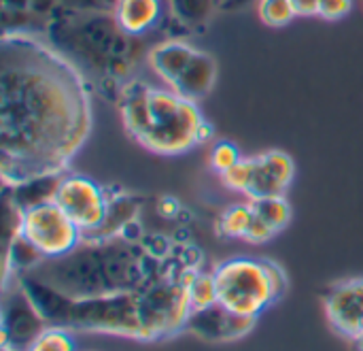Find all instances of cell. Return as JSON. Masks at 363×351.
Segmentation results:
<instances>
[{
    "label": "cell",
    "instance_id": "1",
    "mask_svg": "<svg viewBox=\"0 0 363 351\" xmlns=\"http://www.w3.org/2000/svg\"><path fill=\"white\" fill-rule=\"evenodd\" d=\"M91 94L83 72L36 34L0 40L2 185L62 175L91 132Z\"/></svg>",
    "mask_w": 363,
    "mask_h": 351
},
{
    "label": "cell",
    "instance_id": "2",
    "mask_svg": "<svg viewBox=\"0 0 363 351\" xmlns=\"http://www.w3.org/2000/svg\"><path fill=\"white\" fill-rule=\"evenodd\" d=\"M164 260L151 256L138 241L123 237L83 239L70 254L43 260L28 275L68 298H94L143 290L164 275Z\"/></svg>",
    "mask_w": 363,
    "mask_h": 351
},
{
    "label": "cell",
    "instance_id": "3",
    "mask_svg": "<svg viewBox=\"0 0 363 351\" xmlns=\"http://www.w3.org/2000/svg\"><path fill=\"white\" fill-rule=\"evenodd\" d=\"M43 38L68 58L89 83L115 98L121 85L134 79L132 70L140 58L149 53L145 38L123 32L108 11L62 9Z\"/></svg>",
    "mask_w": 363,
    "mask_h": 351
},
{
    "label": "cell",
    "instance_id": "4",
    "mask_svg": "<svg viewBox=\"0 0 363 351\" xmlns=\"http://www.w3.org/2000/svg\"><path fill=\"white\" fill-rule=\"evenodd\" d=\"M117 104L125 132L145 149L157 156H179L198 145L204 117L196 100L134 77L121 85Z\"/></svg>",
    "mask_w": 363,
    "mask_h": 351
},
{
    "label": "cell",
    "instance_id": "5",
    "mask_svg": "<svg viewBox=\"0 0 363 351\" xmlns=\"http://www.w3.org/2000/svg\"><path fill=\"white\" fill-rule=\"evenodd\" d=\"M198 269H181L164 275L143 290H138V318L143 326V341H157L174 337L187 328L191 315L187 284Z\"/></svg>",
    "mask_w": 363,
    "mask_h": 351
},
{
    "label": "cell",
    "instance_id": "6",
    "mask_svg": "<svg viewBox=\"0 0 363 351\" xmlns=\"http://www.w3.org/2000/svg\"><path fill=\"white\" fill-rule=\"evenodd\" d=\"M219 303L247 318H259L274 305L264 258H232L215 266Z\"/></svg>",
    "mask_w": 363,
    "mask_h": 351
},
{
    "label": "cell",
    "instance_id": "7",
    "mask_svg": "<svg viewBox=\"0 0 363 351\" xmlns=\"http://www.w3.org/2000/svg\"><path fill=\"white\" fill-rule=\"evenodd\" d=\"M21 234L45 256V260L62 258L83 241L81 228L55 200L26 209Z\"/></svg>",
    "mask_w": 363,
    "mask_h": 351
},
{
    "label": "cell",
    "instance_id": "8",
    "mask_svg": "<svg viewBox=\"0 0 363 351\" xmlns=\"http://www.w3.org/2000/svg\"><path fill=\"white\" fill-rule=\"evenodd\" d=\"M68 217L81 228L83 237L91 234L104 224L108 211L106 190L85 175L64 173L53 198Z\"/></svg>",
    "mask_w": 363,
    "mask_h": 351
},
{
    "label": "cell",
    "instance_id": "9",
    "mask_svg": "<svg viewBox=\"0 0 363 351\" xmlns=\"http://www.w3.org/2000/svg\"><path fill=\"white\" fill-rule=\"evenodd\" d=\"M47 326L38 309L32 305L30 296L15 277V290H4L2 305V345L26 351L34 337Z\"/></svg>",
    "mask_w": 363,
    "mask_h": 351
},
{
    "label": "cell",
    "instance_id": "10",
    "mask_svg": "<svg viewBox=\"0 0 363 351\" xmlns=\"http://www.w3.org/2000/svg\"><path fill=\"white\" fill-rule=\"evenodd\" d=\"M255 320L257 318L238 315L217 303L208 309L191 311L185 330L211 343H232L247 337L255 328Z\"/></svg>",
    "mask_w": 363,
    "mask_h": 351
},
{
    "label": "cell",
    "instance_id": "11",
    "mask_svg": "<svg viewBox=\"0 0 363 351\" xmlns=\"http://www.w3.org/2000/svg\"><path fill=\"white\" fill-rule=\"evenodd\" d=\"M323 303L332 328L338 335L353 339L363 320V277L336 284L330 288Z\"/></svg>",
    "mask_w": 363,
    "mask_h": 351
},
{
    "label": "cell",
    "instance_id": "12",
    "mask_svg": "<svg viewBox=\"0 0 363 351\" xmlns=\"http://www.w3.org/2000/svg\"><path fill=\"white\" fill-rule=\"evenodd\" d=\"M296 164L289 153L272 149L255 156V173L251 188L247 192L249 200L268 198V196H285V190L294 181Z\"/></svg>",
    "mask_w": 363,
    "mask_h": 351
},
{
    "label": "cell",
    "instance_id": "13",
    "mask_svg": "<svg viewBox=\"0 0 363 351\" xmlns=\"http://www.w3.org/2000/svg\"><path fill=\"white\" fill-rule=\"evenodd\" d=\"M113 15L123 32L138 38L153 34L166 17L170 19L166 0H117Z\"/></svg>",
    "mask_w": 363,
    "mask_h": 351
},
{
    "label": "cell",
    "instance_id": "14",
    "mask_svg": "<svg viewBox=\"0 0 363 351\" xmlns=\"http://www.w3.org/2000/svg\"><path fill=\"white\" fill-rule=\"evenodd\" d=\"M194 53H196V47H191L189 43H185L181 38H164V40L155 43L153 47H149L147 62L153 68V72L168 87H172L177 83V79L183 75V70L187 68Z\"/></svg>",
    "mask_w": 363,
    "mask_h": 351
},
{
    "label": "cell",
    "instance_id": "15",
    "mask_svg": "<svg viewBox=\"0 0 363 351\" xmlns=\"http://www.w3.org/2000/svg\"><path fill=\"white\" fill-rule=\"evenodd\" d=\"M215 81H217V62H215V58L211 53H206V51L196 49V53L189 60L187 68L183 70V75L177 79V83L170 90H174L181 96L198 102V100H202L204 96L211 94Z\"/></svg>",
    "mask_w": 363,
    "mask_h": 351
},
{
    "label": "cell",
    "instance_id": "16",
    "mask_svg": "<svg viewBox=\"0 0 363 351\" xmlns=\"http://www.w3.org/2000/svg\"><path fill=\"white\" fill-rule=\"evenodd\" d=\"M170 19L183 30L206 28L219 0H166Z\"/></svg>",
    "mask_w": 363,
    "mask_h": 351
},
{
    "label": "cell",
    "instance_id": "17",
    "mask_svg": "<svg viewBox=\"0 0 363 351\" xmlns=\"http://www.w3.org/2000/svg\"><path fill=\"white\" fill-rule=\"evenodd\" d=\"M251 207H253V213L262 222H266L274 232H281L291 220V207L285 196L257 198V200H251Z\"/></svg>",
    "mask_w": 363,
    "mask_h": 351
},
{
    "label": "cell",
    "instance_id": "18",
    "mask_svg": "<svg viewBox=\"0 0 363 351\" xmlns=\"http://www.w3.org/2000/svg\"><path fill=\"white\" fill-rule=\"evenodd\" d=\"M187 294H189V305L191 311L208 309L219 303V290H217V279L215 273H204L196 271L187 284Z\"/></svg>",
    "mask_w": 363,
    "mask_h": 351
},
{
    "label": "cell",
    "instance_id": "19",
    "mask_svg": "<svg viewBox=\"0 0 363 351\" xmlns=\"http://www.w3.org/2000/svg\"><path fill=\"white\" fill-rule=\"evenodd\" d=\"M253 207L251 202L230 205L219 217V232L230 239H245L251 222H253Z\"/></svg>",
    "mask_w": 363,
    "mask_h": 351
},
{
    "label": "cell",
    "instance_id": "20",
    "mask_svg": "<svg viewBox=\"0 0 363 351\" xmlns=\"http://www.w3.org/2000/svg\"><path fill=\"white\" fill-rule=\"evenodd\" d=\"M26 351H77V343L68 328L45 326Z\"/></svg>",
    "mask_w": 363,
    "mask_h": 351
},
{
    "label": "cell",
    "instance_id": "21",
    "mask_svg": "<svg viewBox=\"0 0 363 351\" xmlns=\"http://www.w3.org/2000/svg\"><path fill=\"white\" fill-rule=\"evenodd\" d=\"M257 15L270 28H283L296 17L289 0H257Z\"/></svg>",
    "mask_w": 363,
    "mask_h": 351
},
{
    "label": "cell",
    "instance_id": "22",
    "mask_svg": "<svg viewBox=\"0 0 363 351\" xmlns=\"http://www.w3.org/2000/svg\"><path fill=\"white\" fill-rule=\"evenodd\" d=\"M253 173H255V158H242L238 164H234L230 171L221 175V181L228 190L247 194L253 181Z\"/></svg>",
    "mask_w": 363,
    "mask_h": 351
},
{
    "label": "cell",
    "instance_id": "23",
    "mask_svg": "<svg viewBox=\"0 0 363 351\" xmlns=\"http://www.w3.org/2000/svg\"><path fill=\"white\" fill-rule=\"evenodd\" d=\"M242 158H240V151L236 145H232L230 141H221L213 147L211 151V168L219 175H223L225 171H230L234 164H238Z\"/></svg>",
    "mask_w": 363,
    "mask_h": 351
},
{
    "label": "cell",
    "instance_id": "24",
    "mask_svg": "<svg viewBox=\"0 0 363 351\" xmlns=\"http://www.w3.org/2000/svg\"><path fill=\"white\" fill-rule=\"evenodd\" d=\"M264 266L268 271V279H270V288H272V298L277 303V301H281L285 296V292L289 288V277H287L285 269L279 262H274V260L264 258Z\"/></svg>",
    "mask_w": 363,
    "mask_h": 351
},
{
    "label": "cell",
    "instance_id": "25",
    "mask_svg": "<svg viewBox=\"0 0 363 351\" xmlns=\"http://www.w3.org/2000/svg\"><path fill=\"white\" fill-rule=\"evenodd\" d=\"M353 9V0H321L319 2V17L328 21H338L347 17Z\"/></svg>",
    "mask_w": 363,
    "mask_h": 351
},
{
    "label": "cell",
    "instance_id": "26",
    "mask_svg": "<svg viewBox=\"0 0 363 351\" xmlns=\"http://www.w3.org/2000/svg\"><path fill=\"white\" fill-rule=\"evenodd\" d=\"M274 234L277 232L266 222H262L257 215H253V222H251V226H249V230L245 234V241H249L253 245H262V243H268Z\"/></svg>",
    "mask_w": 363,
    "mask_h": 351
},
{
    "label": "cell",
    "instance_id": "27",
    "mask_svg": "<svg viewBox=\"0 0 363 351\" xmlns=\"http://www.w3.org/2000/svg\"><path fill=\"white\" fill-rule=\"evenodd\" d=\"M117 0H62V9L72 11H108L113 13Z\"/></svg>",
    "mask_w": 363,
    "mask_h": 351
},
{
    "label": "cell",
    "instance_id": "28",
    "mask_svg": "<svg viewBox=\"0 0 363 351\" xmlns=\"http://www.w3.org/2000/svg\"><path fill=\"white\" fill-rule=\"evenodd\" d=\"M294 6L296 17H317L321 0H289Z\"/></svg>",
    "mask_w": 363,
    "mask_h": 351
},
{
    "label": "cell",
    "instance_id": "29",
    "mask_svg": "<svg viewBox=\"0 0 363 351\" xmlns=\"http://www.w3.org/2000/svg\"><path fill=\"white\" fill-rule=\"evenodd\" d=\"M179 211H181V205H179V200H177V198H172V196H164V198H160V200H157V213H160L162 217H174Z\"/></svg>",
    "mask_w": 363,
    "mask_h": 351
},
{
    "label": "cell",
    "instance_id": "30",
    "mask_svg": "<svg viewBox=\"0 0 363 351\" xmlns=\"http://www.w3.org/2000/svg\"><path fill=\"white\" fill-rule=\"evenodd\" d=\"M253 2H257V0H221L219 9L221 11H242V9L251 6Z\"/></svg>",
    "mask_w": 363,
    "mask_h": 351
},
{
    "label": "cell",
    "instance_id": "31",
    "mask_svg": "<svg viewBox=\"0 0 363 351\" xmlns=\"http://www.w3.org/2000/svg\"><path fill=\"white\" fill-rule=\"evenodd\" d=\"M213 134H215V130H213V126L204 119L202 124H200V128H198V145L200 143H206V141H211L213 139Z\"/></svg>",
    "mask_w": 363,
    "mask_h": 351
},
{
    "label": "cell",
    "instance_id": "32",
    "mask_svg": "<svg viewBox=\"0 0 363 351\" xmlns=\"http://www.w3.org/2000/svg\"><path fill=\"white\" fill-rule=\"evenodd\" d=\"M351 341H353V347H355V351H363V335L353 337Z\"/></svg>",
    "mask_w": 363,
    "mask_h": 351
},
{
    "label": "cell",
    "instance_id": "33",
    "mask_svg": "<svg viewBox=\"0 0 363 351\" xmlns=\"http://www.w3.org/2000/svg\"><path fill=\"white\" fill-rule=\"evenodd\" d=\"M0 351H19V350H15V347H11V345H2V350Z\"/></svg>",
    "mask_w": 363,
    "mask_h": 351
},
{
    "label": "cell",
    "instance_id": "34",
    "mask_svg": "<svg viewBox=\"0 0 363 351\" xmlns=\"http://www.w3.org/2000/svg\"><path fill=\"white\" fill-rule=\"evenodd\" d=\"M357 335H363V320H362V324H359V330H357ZM357 335H355V337H357Z\"/></svg>",
    "mask_w": 363,
    "mask_h": 351
},
{
    "label": "cell",
    "instance_id": "35",
    "mask_svg": "<svg viewBox=\"0 0 363 351\" xmlns=\"http://www.w3.org/2000/svg\"><path fill=\"white\" fill-rule=\"evenodd\" d=\"M219 2H221V0H219Z\"/></svg>",
    "mask_w": 363,
    "mask_h": 351
}]
</instances>
